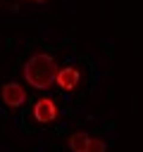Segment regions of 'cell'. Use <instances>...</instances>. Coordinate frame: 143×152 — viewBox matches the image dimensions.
I'll use <instances>...</instances> for the list:
<instances>
[{"mask_svg": "<svg viewBox=\"0 0 143 152\" xmlns=\"http://www.w3.org/2000/svg\"><path fill=\"white\" fill-rule=\"evenodd\" d=\"M79 69H74V66H62L60 71H57V76H55V83L62 88V90H74L76 86H79Z\"/></svg>", "mask_w": 143, "mask_h": 152, "instance_id": "4", "label": "cell"}, {"mask_svg": "<svg viewBox=\"0 0 143 152\" xmlns=\"http://www.w3.org/2000/svg\"><path fill=\"white\" fill-rule=\"evenodd\" d=\"M33 119L38 124H50L57 119V104L52 97H38L33 104Z\"/></svg>", "mask_w": 143, "mask_h": 152, "instance_id": "2", "label": "cell"}, {"mask_svg": "<svg viewBox=\"0 0 143 152\" xmlns=\"http://www.w3.org/2000/svg\"><path fill=\"white\" fill-rule=\"evenodd\" d=\"M60 66L55 62L52 55L48 52H38V55H31L26 62H24V78L29 86L38 88V90H48L52 83H55V76H57Z\"/></svg>", "mask_w": 143, "mask_h": 152, "instance_id": "1", "label": "cell"}, {"mask_svg": "<svg viewBox=\"0 0 143 152\" xmlns=\"http://www.w3.org/2000/svg\"><path fill=\"white\" fill-rule=\"evenodd\" d=\"M88 142H91V135H88L86 131H74V133L69 135V147H72V152H83V150L88 147Z\"/></svg>", "mask_w": 143, "mask_h": 152, "instance_id": "5", "label": "cell"}, {"mask_svg": "<svg viewBox=\"0 0 143 152\" xmlns=\"http://www.w3.org/2000/svg\"><path fill=\"white\" fill-rule=\"evenodd\" d=\"M31 2H36V5H43V2H45V0H31Z\"/></svg>", "mask_w": 143, "mask_h": 152, "instance_id": "7", "label": "cell"}, {"mask_svg": "<svg viewBox=\"0 0 143 152\" xmlns=\"http://www.w3.org/2000/svg\"><path fill=\"white\" fill-rule=\"evenodd\" d=\"M105 150H107L105 140H100V138H91V142H88V147H86L83 152H105Z\"/></svg>", "mask_w": 143, "mask_h": 152, "instance_id": "6", "label": "cell"}, {"mask_svg": "<svg viewBox=\"0 0 143 152\" xmlns=\"http://www.w3.org/2000/svg\"><path fill=\"white\" fill-rule=\"evenodd\" d=\"M0 95H2V102H5L7 107H21V104L26 102V90H24V86H19V83H14V81L5 83L2 90H0Z\"/></svg>", "mask_w": 143, "mask_h": 152, "instance_id": "3", "label": "cell"}]
</instances>
